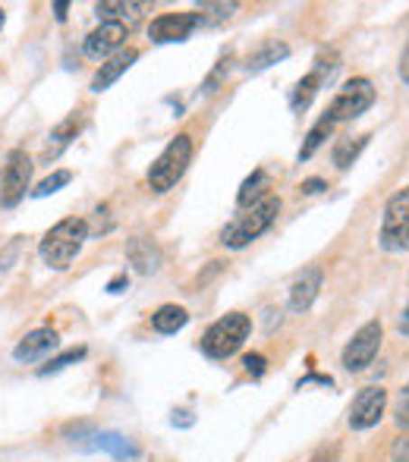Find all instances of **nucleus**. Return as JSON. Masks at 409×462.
<instances>
[{
	"label": "nucleus",
	"instance_id": "dca6fc26",
	"mask_svg": "<svg viewBox=\"0 0 409 462\" xmlns=\"http://www.w3.org/2000/svg\"><path fill=\"white\" fill-rule=\"evenodd\" d=\"M290 54V48L284 42H268L262 44V48L256 51V54H249V60H246V73H262V69L274 67L277 60H284V57Z\"/></svg>",
	"mask_w": 409,
	"mask_h": 462
},
{
	"label": "nucleus",
	"instance_id": "c9c22d12",
	"mask_svg": "<svg viewBox=\"0 0 409 462\" xmlns=\"http://www.w3.org/2000/svg\"><path fill=\"white\" fill-rule=\"evenodd\" d=\"M67 10H70L67 0H60V4H54V13H57V19H60V23H63V19H67Z\"/></svg>",
	"mask_w": 409,
	"mask_h": 462
},
{
	"label": "nucleus",
	"instance_id": "423d86ee",
	"mask_svg": "<svg viewBox=\"0 0 409 462\" xmlns=\"http://www.w3.org/2000/svg\"><path fill=\"white\" fill-rule=\"evenodd\" d=\"M372 104H375V86L366 79V76H356V79H349L347 86L334 95L324 120H328L330 126H334V123H343V120H356V116L366 114Z\"/></svg>",
	"mask_w": 409,
	"mask_h": 462
},
{
	"label": "nucleus",
	"instance_id": "39448f33",
	"mask_svg": "<svg viewBox=\"0 0 409 462\" xmlns=\"http://www.w3.org/2000/svg\"><path fill=\"white\" fill-rule=\"evenodd\" d=\"M378 243L385 252H406L409 249V186L387 199Z\"/></svg>",
	"mask_w": 409,
	"mask_h": 462
},
{
	"label": "nucleus",
	"instance_id": "393cba45",
	"mask_svg": "<svg viewBox=\"0 0 409 462\" xmlns=\"http://www.w3.org/2000/svg\"><path fill=\"white\" fill-rule=\"evenodd\" d=\"M98 16H126V19H135L142 13L152 10V4H98L95 6Z\"/></svg>",
	"mask_w": 409,
	"mask_h": 462
},
{
	"label": "nucleus",
	"instance_id": "7ed1b4c3",
	"mask_svg": "<svg viewBox=\"0 0 409 462\" xmlns=\"http://www.w3.org/2000/svg\"><path fill=\"white\" fill-rule=\"evenodd\" d=\"M190 161H192V139L190 135H177V139H171V145L161 152V158L154 161L152 171H148V189L158 192V195L171 192V189L183 180Z\"/></svg>",
	"mask_w": 409,
	"mask_h": 462
},
{
	"label": "nucleus",
	"instance_id": "6e6552de",
	"mask_svg": "<svg viewBox=\"0 0 409 462\" xmlns=\"http://www.w3.org/2000/svg\"><path fill=\"white\" fill-rule=\"evenodd\" d=\"M381 337H385L381 321L362 324V328L353 334V340L347 343V349H343V368H347V371H362V368L372 365V359L378 356V349H381Z\"/></svg>",
	"mask_w": 409,
	"mask_h": 462
},
{
	"label": "nucleus",
	"instance_id": "ddd939ff",
	"mask_svg": "<svg viewBox=\"0 0 409 462\" xmlns=\"http://www.w3.org/2000/svg\"><path fill=\"white\" fill-rule=\"evenodd\" d=\"M139 60V51L135 48H126V51H116L114 57H107V60L101 63V69L95 73L92 79V92H107L110 86H114L116 79H120L123 73H126L133 63Z\"/></svg>",
	"mask_w": 409,
	"mask_h": 462
},
{
	"label": "nucleus",
	"instance_id": "473e14b6",
	"mask_svg": "<svg viewBox=\"0 0 409 462\" xmlns=\"http://www.w3.org/2000/svg\"><path fill=\"white\" fill-rule=\"evenodd\" d=\"M400 79L409 86V42H406V48H404V57H400Z\"/></svg>",
	"mask_w": 409,
	"mask_h": 462
},
{
	"label": "nucleus",
	"instance_id": "0eeeda50",
	"mask_svg": "<svg viewBox=\"0 0 409 462\" xmlns=\"http://www.w3.org/2000/svg\"><path fill=\"white\" fill-rule=\"evenodd\" d=\"M32 183V158L16 148L10 152L4 164V177H0V205L4 208H16L25 199V189Z\"/></svg>",
	"mask_w": 409,
	"mask_h": 462
},
{
	"label": "nucleus",
	"instance_id": "e433bc0d",
	"mask_svg": "<svg viewBox=\"0 0 409 462\" xmlns=\"http://www.w3.org/2000/svg\"><path fill=\"white\" fill-rule=\"evenodd\" d=\"M400 334L409 337V305L404 309V315H400Z\"/></svg>",
	"mask_w": 409,
	"mask_h": 462
},
{
	"label": "nucleus",
	"instance_id": "f3484780",
	"mask_svg": "<svg viewBox=\"0 0 409 462\" xmlns=\"http://www.w3.org/2000/svg\"><path fill=\"white\" fill-rule=\"evenodd\" d=\"M186 321H190V311L180 309V305H161L152 315V328L158 334H177V330L186 328Z\"/></svg>",
	"mask_w": 409,
	"mask_h": 462
},
{
	"label": "nucleus",
	"instance_id": "a211bd4d",
	"mask_svg": "<svg viewBox=\"0 0 409 462\" xmlns=\"http://www.w3.org/2000/svg\"><path fill=\"white\" fill-rule=\"evenodd\" d=\"M79 114H73V116H67V120L60 123V126L54 129V133H51V145L44 148V161H54L57 154L63 152V148L70 145V142L76 139V133H79Z\"/></svg>",
	"mask_w": 409,
	"mask_h": 462
},
{
	"label": "nucleus",
	"instance_id": "cd10ccee",
	"mask_svg": "<svg viewBox=\"0 0 409 462\" xmlns=\"http://www.w3.org/2000/svg\"><path fill=\"white\" fill-rule=\"evenodd\" d=\"M394 419H397L400 428H409V387L400 390L397 406H394Z\"/></svg>",
	"mask_w": 409,
	"mask_h": 462
},
{
	"label": "nucleus",
	"instance_id": "72a5a7b5",
	"mask_svg": "<svg viewBox=\"0 0 409 462\" xmlns=\"http://www.w3.org/2000/svg\"><path fill=\"white\" fill-rule=\"evenodd\" d=\"M126 286H129V280H126V277H114V280L107 283V292H123Z\"/></svg>",
	"mask_w": 409,
	"mask_h": 462
},
{
	"label": "nucleus",
	"instance_id": "b1692460",
	"mask_svg": "<svg viewBox=\"0 0 409 462\" xmlns=\"http://www.w3.org/2000/svg\"><path fill=\"white\" fill-rule=\"evenodd\" d=\"M239 10V4H199V19H202V25H208V23H220V19H230L233 13Z\"/></svg>",
	"mask_w": 409,
	"mask_h": 462
},
{
	"label": "nucleus",
	"instance_id": "f704fd0d",
	"mask_svg": "<svg viewBox=\"0 0 409 462\" xmlns=\"http://www.w3.org/2000/svg\"><path fill=\"white\" fill-rule=\"evenodd\" d=\"M173 425H192V415L190 412H173Z\"/></svg>",
	"mask_w": 409,
	"mask_h": 462
},
{
	"label": "nucleus",
	"instance_id": "aec40b11",
	"mask_svg": "<svg viewBox=\"0 0 409 462\" xmlns=\"http://www.w3.org/2000/svg\"><path fill=\"white\" fill-rule=\"evenodd\" d=\"M265 189H268V173H265V171H252V177L246 180L243 186H239L237 205H239V208H252L256 201H262L265 195H268Z\"/></svg>",
	"mask_w": 409,
	"mask_h": 462
},
{
	"label": "nucleus",
	"instance_id": "20e7f679",
	"mask_svg": "<svg viewBox=\"0 0 409 462\" xmlns=\"http://www.w3.org/2000/svg\"><path fill=\"white\" fill-rule=\"evenodd\" d=\"M249 330H252L249 315L230 311V315H224L220 321H214L211 328H208V334L202 337V353L208 359H230L246 343Z\"/></svg>",
	"mask_w": 409,
	"mask_h": 462
},
{
	"label": "nucleus",
	"instance_id": "4be33fe9",
	"mask_svg": "<svg viewBox=\"0 0 409 462\" xmlns=\"http://www.w3.org/2000/svg\"><path fill=\"white\" fill-rule=\"evenodd\" d=\"M321 79H324V76L318 73V69H315V73H309V76H302V79H300V86H296V92H293V101H290V104H293L296 114H302V110H306L309 104H311V97H315L318 86H321Z\"/></svg>",
	"mask_w": 409,
	"mask_h": 462
},
{
	"label": "nucleus",
	"instance_id": "2f4dec72",
	"mask_svg": "<svg viewBox=\"0 0 409 462\" xmlns=\"http://www.w3.org/2000/svg\"><path fill=\"white\" fill-rule=\"evenodd\" d=\"M324 189V180H306V183L300 186V192L302 195H318Z\"/></svg>",
	"mask_w": 409,
	"mask_h": 462
},
{
	"label": "nucleus",
	"instance_id": "1a4fd4ad",
	"mask_svg": "<svg viewBox=\"0 0 409 462\" xmlns=\"http://www.w3.org/2000/svg\"><path fill=\"white\" fill-rule=\"evenodd\" d=\"M387 409V390L385 387H366L349 402V428L353 431H368L381 421Z\"/></svg>",
	"mask_w": 409,
	"mask_h": 462
},
{
	"label": "nucleus",
	"instance_id": "bb28decb",
	"mask_svg": "<svg viewBox=\"0 0 409 462\" xmlns=\"http://www.w3.org/2000/svg\"><path fill=\"white\" fill-rule=\"evenodd\" d=\"M79 359H86V349H70V353H63V356H57V359H51L48 365H44L38 374H57V371H63L67 365H73V362H79Z\"/></svg>",
	"mask_w": 409,
	"mask_h": 462
},
{
	"label": "nucleus",
	"instance_id": "4468645a",
	"mask_svg": "<svg viewBox=\"0 0 409 462\" xmlns=\"http://www.w3.org/2000/svg\"><path fill=\"white\" fill-rule=\"evenodd\" d=\"M321 268H306L300 277L290 286V309L293 311H309L311 302L318 299V290H321Z\"/></svg>",
	"mask_w": 409,
	"mask_h": 462
},
{
	"label": "nucleus",
	"instance_id": "412c9836",
	"mask_svg": "<svg viewBox=\"0 0 409 462\" xmlns=\"http://www.w3.org/2000/svg\"><path fill=\"white\" fill-rule=\"evenodd\" d=\"M95 447H98V450H107L110 457H116V459L139 457V450H135L126 438H120V434H95Z\"/></svg>",
	"mask_w": 409,
	"mask_h": 462
},
{
	"label": "nucleus",
	"instance_id": "2eb2a0df",
	"mask_svg": "<svg viewBox=\"0 0 409 462\" xmlns=\"http://www.w3.org/2000/svg\"><path fill=\"white\" fill-rule=\"evenodd\" d=\"M126 258L139 274H154L161 268V249L152 239H133L126 245Z\"/></svg>",
	"mask_w": 409,
	"mask_h": 462
},
{
	"label": "nucleus",
	"instance_id": "f03ea898",
	"mask_svg": "<svg viewBox=\"0 0 409 462\" xmlns=\"http://www.w3.org/2000/svg\"><path fill=\"white\" fill-rule=\"evenodd\" d=\"M277 214H281V199H277V195H265L262 201L246 208L239 217H233L230 224L220 230V243H224L227 249H243V245H249L252 239H258L274 224Z\"/></svg>",
	"mask_w": 409,
	"mask_h": 462
},
{
	"label": "nucleus",
	"instance_id": "a878e982",
	"mask_svg": "<svg viewBox=\"0 0 409 462\" xmlns=\"http://www.w3.org/2000/svg\"><path fill=\"white\" fill-rule=\"evenodd\" d=\"M70 180H73V173H70V171H57V173H51L48 180H42V183L32 189V195H35V199H44V195H51V192H57L60 186H67Z\"/></svg>",
	"mask_w": 409,
	"mask_h": 462
},
{
	"label": "nucleus",
	"instance_id": "9d476101",
	"mask_svg": "<svg viewBox=\"0 0 409 462\" xmlns=\"http://www.w3.org/2000/svg\"><path fill=\"white\" fill-rule=\"evenodd\" d=\"M199 25H202L199 13H161V16L152 19V25H148V38H152L154 44L186 42Z\"/></svg>",
	"mask_w": 409,
	"mask_h": 462
},
{
	"label": "nucleus",
	"instance_id": "f257e3e1",
	"mask_svg": "<svg viewBox=\"0 0 409 462\" xmlns=\"http://www.w3.org/2000/svg\"><path fill=\"white\" fill-rule=\"evenodd\" d=\"M88 239V224L82 217H67L60 220L57 226H51L48 233H44L42 245H38V252H42L44 264L54 271H67L70 264H73V258L79 255L82 243Z\"/></svg>",
	"mask_w": 409,
	"mask_h": 462
},
{
	"label": "nucleus",
	"instance_id": "c85d7f7f",
	"mask_svg": "<svg viewBox=\"0 0 409 462\" xmlns=\"http://www.w3.org/2000/svg\"><path fill=\"white\" fill-rule=\"evenodd\" d=\"M230 69V54L227 57H220V63H218V69H214L211 76H208V82H205V92L211 95V92H218V82L224 79V73Z\"/></svg>",
	"mask_w": 409,
	"mask_h": 462
},
{
	"label": "nucleus",
	"instance_id": "6ab92c4d",
	"mask_svg": "<svg viewBox=\"0 0 409 462\" xmlns=\"http://www.w3.org/2000/svg\"><path fill=\"white\" fill-rule=\"evenodd\" d=\"M368 139H372V135H356V139H340V142H337L334 154H330V158H334V164H337V171H349V167L356 164V158L362 154V148L368 145Z\"/></svg>",
	"mask_w": 409,
	"mask_h": 462
},
{
	"label": "nucleus",
	"instance_id": "f8f14e48",
	"mask_svg": "<svg viewBox=\"0 0 409 462\" xmlns=\"http://www.w3.org/2000/svg\"><path fill=\"white\" fill-rule=\"evenodd\" d=\"M57 343H60V337H57L54 328H38L19 340V346L13 349V359L16 362H35V359H42L44 353L57 349Z\"/></svg>",
	"mask_w": 409,
	"mask_h": 462
},
{
	"label": "nucleus",
	"instance_id": "c756f323",
	"mask_svg": "<svg viewBox=\"0 0 409 462\" xmlns=\"http://www.w3.org/2000/svg\"><path fill=\"white\" fill-rule=\"evenodd\" d=\"M265 365H268V362H265V356H262V353H249V356L243 359L246 374H252V377H262V374H265Z\"/></svg>",
	"mask_w": 409,
	"mask_h": 462
},
{
	"label": "nucleus",
	"instance_id": "5701e85b",
	"mask_svg": "<svg viewBox=\"0 0 409 462\" xmlns=\"http://www.w3.org/2000/svg\"><path fill=\"white\" fill-rule=\"evenodd\" d=\"M328 135H330V123H328V120H324V116H321V120H318V123H315V126H311V129H309L306 142H302L300 154H296V158H300V164H302V161H309V158H311V154H315V152H318V148H321V145H324V139H328Z\"/></svg>",
	"mask_w": 409,
	"mask_h": 462
},
{
	"label": "nucleus",
	"instance_id": "4c0bfd02",
	"mask_svg": "<svg viewBox=\"0 0 409 462\" xmlns=\"http://www.w3.org/2000/svg\"><path fill=\"white\" fill-rule=\"evenodd\" d=\"M0 25H4V10H0Z\"/></svg>",
	"mask_w": 409,
	"mask_h": 462
},
{
	"label": "nucleus",
	"instance_id": "7c9ffc66",
	"mask_svg": "<svg viewBox=\"0 0 409 462\" xmlns=\"http://www.w3.org/2000/svg\"><path fill=\"white\" fill-rule=\"evenodd\" d=\"M391 457H394V462H409V438H400L397 444H394Z\"/></svg>",
	"mask_w": 409,
	"mask_h": 462
},
{
	"label": "nucleus",
	"instance_id": "9b49d317",
	"mask_svg": "<svg viewBox=\"0 0 409 462\" xmlns=\"http://www.w3.org/2000/svg\"><path fill=\"white\" fill-rule=\"evenodd\" d=\"M123 38H126V23H120V19H104L98 29L88 32L82 51H86V57H92V60H107V57H114L116 51H120Z\"/></svg>",
	"mask_w": 409,
	"mask_h": 462
}]
</instances>
